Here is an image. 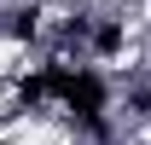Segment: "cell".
<instances>
[{"mask_svg": "<svg viewBox=\"0 0 151 145\" xmlns=\"http://www.w3.org/2000/svg\"><path fill=\"white\" fill-rule=\"evenodd\" d=\"M12 110H23V81H0V122Z\"/></svg>", "mask_w": 151, "mask_h": 145, "instance_id": "1", "label": "cell"}]
</instances>
